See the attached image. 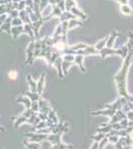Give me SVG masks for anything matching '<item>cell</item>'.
I'll use <instances>...</instances> for the list:
<instances>
[{
    "label": "cell",
    "instance_id": "cell-1",
    "mask_svg": "<svg viewBox=\"0 0 133 149\" xmlns=\"http://www.w3.org/2000/svg\"><path fill=\"white\" fill-rule=\"evenodd\" d=\"M24 135L28 138V141L30 142H42L44 140H47L49 134H43V133H37V132H26Z\"/></svg>",
    "mask_w": 133,
    "mask_h": 149
},
{
    "label": "cell",
    "instance_id": "cell-2",
    "mask_svg": "<svg viewBox=\"0 0 133 149\" xmlns=\"http://www.w3.org/2000/svg\"><path fill=\"white\" fill-rule=\"evenodd\" d=\"M100 55L101 58H105L107 56H113V55H117V49H113V48H103L102 50L100 51Z\"/></svg>",
    "mask_w": 133,
    "mask_h": 149
},
{
    "label": "cell",
    "instance_id": "cell-3",
    "mask_svg": "<svg viewBox=\"0 0 133 149\" xmlns=\"http://www.w3.org/2000/svg\"><path fill=\"white\" fill-rule=\"evenodd\" d=\"M120 34L117 32V31H113L111 33V35L108 37V40H107V43H106V47L107 48H113L114 46V42H115V39H116L117 36H119Z\"/></svg>",
    "mask_w": 133,
    "mask_h": 149
},
{
    "label": "cell",
    "instance_id": "cell-4",
    "mask_svg": "<svg viewBox=\"0 0 133 149\" xmlns=\"http://www.w3.org/2000/svg\"><path fill=\"white\" fill-rule=\"evenodd\" d=\"M17 102H22L25 104L26 109H31V105H32V100H30L28 97L25 95H20V97H17Z\"/></svg>",
    "mask_w": 133,
    "mask_h": 149
},
{
    "label": "cell",
    "instance_id": "cell-5",
    "mask_svg": "<svg viewBox=\"0 0 133 149\" xmlns=\"http://www.w3.org/2000/svg\"><path fill=\"white\" fill-rule=\"evenodd\" d=\"M117 55L121 57L122 59H125L129 55V48H128L127 45H124L122 48L117 49Z\"/></svg>",
    "mask_w": 133,
    "mask_h": 149
},
{
    "label": "cell",
    "instance_id": "cell-6",
    "mask_svg": "<svg viewBox=\"0 0 133 149\" xmlns=\"http://www.w3.org/2000/svg\"><path fill=\"white\" fill-rule=\"evenodd\" d=\"M45 77H46V74H43L42 76H41V78H40L39 81H38V84H37V93H39L40 95H42L43 91H44V85H45Z\"/></svg>",
    "mask_w": 133,
    "mask_h": 149
},
{
    "label": "cell",
    "instance_id": "cell-7",
    "mask_svg": "<svg viewBox=\"0 0 133 149\" xmlns=\"http://www.w3.org/2000/svg\"><path fill=\"white\" fill-rule=\"evenodd\" d=\"M23 144L27 149H41V144L39 142H30L28 140H24Z\"/></svg>",
    "mask_w": 133,
    "mask_h": 149
},
{
    "label": "cell",
    "instance_id": "cell-8",
    "mask_svg": "<svg viewBox=\"0 0 133 149\" xmlns=\"http://www.w3.org/2000/svg\"><path fill=\"white\" fill-rule=\"evenodd\" d=\"M71 12L74 14V15H76L77 17H79L81 19H86V18H88V15H86V14H84V12H81L78 8V7H76V6L72 7V8L71 9Z\"/></svg>",
    "mask_w": 133,
    "mask_h": 149
},
{
    "label": "cell",
    "instance_id": "cell-9",
    "mask_svg": "<svg viewBox=\"0 0 133 149\" xmlns=\"http://www.w3.org/2000/svg\"><path fill=\"white\" fill-rule=\"evenodd\" d=\"M22 123H28V117H26L21 114L20 116H17L16 120L14 122V127H15V128H18V126Z\"/></svg>",
    "mask_w": 133,
    "mask_h": 149
},
{
    "label": "cell",
    "instance_id": "cell-10",
    "mask_svg": "<svg viewBox=\"0 0 133 149\" xmlns=\"http://www.w3.org/2000/svg\"><path fill=\"white\" fill-rule=\"evenodd\" d=\"M120 12H121L122 14H124V15H131V14H133V10L128 4L120 5Z\"/></svg>",
    "mask_w": 133,
    "mask_h": 149
},
{
    "label": "cell",
    "instance_id": "cell-11",
    "mask_svg": "<svg viewBox=\"0 0 133 149\" xmlns=\"http://www.w3.org/2000/svg\"><path fill=\"white\" fill-rule=\"evenodd\" d=\"M26 79H27V81H28L29 86H30V88H31V92L37 93V84H36V81L32 79V77L27 76V78Z\"/></svg>",
    "mask_w": 133,
    "mask_h": 149
},
{
    "label": "cell",
    "instance_id": "cell-12",
    "mask_svg": "<svg viewBox=\"0 0 133 149\" xmlns=\"http://www.w3.org/2000/svg\"><path fill=\"white\" fill-rule=\"evenodd\" d=\"M107 40H108V37H105V38H103L102 40L98 41V42L95 44V46H94L95 47V49L98 50V51H100V50H102L103 48H105L106 43H107Z\"/></svg>",
    "mask_w": 133,
    "mask_h": 149
},
{
    "label": "cell",
    "instance_id": "cell-13",
    "mask_svg": "<svg viewBox=\"0 0 133 149\" xmlns=\"http://www.w3.org/2000/svg\"><path fill=\"white\" fill-rule=\"evenodd\" d=\"M25 95H27L32 102H38L41 97V95L38 93H33V92H27L25 93Z\"/></svg>",
    "mask_w": 133,
    "mask_h": 149
},
{
    "label": "cell",
    "instance_id": "cell-14",
    "mask_svg": "<svg viewBox=\"0 0 133 149\" xmlns=\"http://www.w3.org/2000/svg\"><path fill=\"white\" fill-rule=\"evenodd\" d=\"M84 57V56H81V55H78V56H76V58H75V62H76V64L78 65L79 68H81V72H86V69H84V66H83Z\"/></svg>",
    "mask_w": 133,
    "mask_h": 149
},
{
    "label": "cell",
    "instance_id": "cell-15",
    "mask_svg": "<svg viewBox=\"0 0 133 149\" xmlns=\"http://www.w3.org/2000/svg\"><path fill=\"white\" fill-rule=\"evenodd\" d=\"M48 116H49V119H51L55 124L59 123V119H58V117H57L55 109H51L49 111V113H48Z\"/></svg>",
    "mask_w": 133,
    "mask_h": 149
},
{
    "label": "cell",
    "instance_id": "cell-16",
    "mask_svg": "<svg viewBox=\"0 0 133 149\" xmlns=\"http://www.w3.org/2000/svg\"><path fill=\"white\" fill-rule=\"evenodd\" d=\"M51 149H72V145H67V144H64L63 142H60L58 144L53 145Z\"/></svg>",
    "mask_w": 133,
    "mask_h": 149
},
{
    "label": "cell",
    "instance_id": "cell-17",
    "mask_svg": "<svg viewBox=\"0 0 133 149\" xmlns=\"http://www.w3.org/2000/svg\"><path fill=\"white\" fill-rule=\"evenodd\" d=\"M75 62H68V61H63V64H62V67H63V73L64 74H67L68 73V70L71 66L74 65Z\"/></svg>",
    "mask_w": 133,
    "mask_h": 149
},
{
    "label": "cell",
    "instance_id": "cell-18",
    "mask_svg": "<svg viewBox=\"0 0 133 149\" xmlns=\"http://www.w3.org/2000/svg\"><path fill=\"white\" fill-rule=\"evenodd\" d=\"M38 103H39V109H40V110L43 109H46V107H50L49 102H48L47 100H43L42 97H40V100H38ZM40 110H39V111H40Z\"/></svg>",
    "mask_w": 133,
    "mask_h": 149
},
{
    "label": "cell",
    "instance_id": "cell-19",
    "mask_svg": "<svg viewBox=\"0 0 133 149\" xmlns=\"http://www.w3.org/2000/svg\"><path fill=\"white\" fill-rule=\"evenodd\" d=\"M81 21H78L77 19H72V20H70L69 22V28L72 29L74 28L75 26H81Z\"/></svg>",
    "mask_w": 133,
    "mask_h": 149
},
{
    "label": "cell",
    "instance_id": "cell-20",
    "mask_svg": "<svg viewBox=\"0 0 133 149\" xmlns=\"http://www.w3.org/2000/svg\"><path fill=\"white\" fill-rule=\"evenodd\" d=\"M75 6H76L75 0H67L66 1V9L68 11H71V9Z\"/></svg>",
    "mask_w": 133,
    "mask_h": 149
},
{
    "label": "cell",
    "instance_id": "cell-21",
    "mask_svg": "<svg viewBox=\"0 0 133 149\" xmlns=\"http://www.w3.org/2000/svg\"><path fill=\"white\" fill-rule=\"evenodd\" d=\"M37 115H38V117H39V118H40L42 121H47L48 119H49V116H48V114L43 113V112L38 111V112H37Z\"/></svg>",
    "mask_w": 133,
    "mask_h": 149
},
{
    "label": "cell",
    "instance_id": "cell-22",
    "mask_svg": "<svg viewBox=\"0 0 133 149\" xmlns=\"http://www.w3.org/2000/svg\"><path fill=\"white\" fill-rule=\"evenodd\" d=\"M8 77H9V79H10L11 81H15L16 79H17V72L16 71H10L9 72V74H8Z\"/></svg>",
    "mask_w": 133,
    "mask_h": 149
},
{
    "label": "cell",
    "instance_id": "cell-23",
    "mask_svg": "<svg viewBox=\"0 0 133 149\" xmlns=\"http://www.w3.org/2000/svg\"><path fill=\"white\" fill-rule=\"evenodd\" d=\"M33 113H34V111L32 110V109H26V110L23 112L22 115H24V116H26V117H28V118H29V117H30Z\"/></svg>",
    "mask_w": 133,
    "mask_h": 149
},
{
    "label": "cell",
    "instance_id": "cell-24",
    "mask_svg": "<svg viewBox=\"0 0 133 149\" xmlns=\"http://www.w3.org/2000/svg\"><path fill=\"white\" fill-rule=\"evenodd\" d=\"M114 1H116L120 5H125V4L128 3V0H114Z\"/></svg>",
    "mask_w": 133,
    "mask_h": 149
},
{
    "label": "cell",
    "instance_id": "cell-25",
    "mask_svg": "<svg viewBox=\"0 0 133 149\" xmlns=\"http://www.w3.org/2000/svg\"><path fill=\"white\" fill-rule=\"evenodd\" d=\"M60 1H61V0H50V2H51V3H53V4H55V3H59Z\"/></svg>",
    "mask_w": 133,
    "mask_h": 149
},
{
    "label": "cell",
    "instance_id": "cell-26",
    "mask_svg": "<svg viewBox=\"0 0 133 149\" xmlns=\"http://www.w3.org/2000/svg\"><path fill=\"white\" fill-rule=\"evenodd\" d=\"M0 131H4V128H3V127L0 126Z\"/></svg>",
    "mask_w": 133,
    "mask_h": 149
},
{
    "label": "cell",
    "instance_id": "cell-27",
    "mask_svg": "<svg viewBox=\"0 0 133 149\" xmlns=\"http://www.w3.org/2000/svg\"><path fill=\"white\" fill-rule=\"evenodd\" d=\"M132 63H133V54H132Z\"/></svg>",
    "mask_w": 133,
    "mask_h": 149
}]
</instances>
